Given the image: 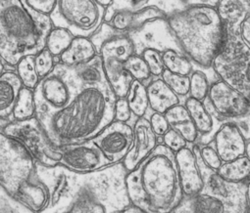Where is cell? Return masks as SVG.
<instances>
[{"label": "cell", "mask_w": 250, "mask_h": 213, "mask_svg": "<svg viewBox=\"0 0 250 213\" xmlns=\"http://www.w3.org/2000/svg\"><path fill=\"white\" fill-rule=\"evenodd\" d=\"M36 170L48 194L42 212L112 213L122 212L131 203L126 187L128 171L122 162L84 173L61 164L36 163Z\"/></svg>", "instance_id": "obj_1"}, {"label": "cell", "mask_w": 250, "mask_h": 213, "mask_svg": "<svg viewBox=\"0 0 250 213\" xmlns=\"http://www.w3.org/2000/svg\"><path fill=\"white\" fill-rule=\"evenodd\" d=\"M114 95L109 84L78 86L60 109L36 112L51 142L57 146L94 138L115 119Z\"/></svg>", "instance_id": "obj_2"}, {"label": "cell", "mask_w": 250, "mask_h": 213, "mask_svg": "<svg viewBox=\"0 0 250 213\" xmlns=\"http://www.w3.org/2000/svg\"><path fill=\"white\" fill-rule=\"evenodd\" d=\"M131 203L145 213L173 212L184 197L175 153L160 144L126 175Z\"/></svg>", "instance_id": "obj_3"}, {"label": "cell", "mask_w": 250, "mask_h": 213, "mask_svg": "<svg viewBox=\"0 0 250 213\" xmlns=\"http://www.w3.org/2000/svg\"><path fill=\"white\" fill-rule=\"evenodd\" d=\"M52 28L50 16L35 10L26 0H0V59L15 70L24 56L45 48Z\"/></svg>", "instance_id": "obj_4"}, {"label": "cell", "mask_w": 250, "mask_h": 213, "mask_svg": "<svg viewBox=\"0 0 250 213\" xmlns=\"http://www.w3.org/2000/svg\"><path fill=\"white\" fill-rule=\"evenodd\" d=\"M168 29L183 53L194 64L210 68L227 38L215 6L196 4L169 14Z\"/></svg>", "instance_id": "obj_5"}, {"label": "cell", "mask_w": 250, "mask_h": 213, "mask_svg": "<svg viewBox=\"0 0 250 213\" xmlns=\"http://www.w3.org/2000/svg\"><path fill=\"white\" fill-rule=\"evenodd\" d=\"M0 185L32 212H42L48 199L36 162L17 141L0 131Z\"/></svg>", "instance_id": "obj_6"}, {"label": "cell", "mask_w": 250, "mask_h": 213, "mask_svg": "<svg viewBox=\"0 0 250 213\" xmlns=\"http://www.w3.org/2000/svg\"><path fill=\"white\" fill-rule=\"evenodd\" d=\"M105 8L95 0H57L49 15L53 27L69 30L74 36H92L103 23Z\"/></svg>", "instance_id": "obj_7"}, {"label": "cell", "mask_w": 250, "mask_h": 213, "mask_svg": "<svg viewBox=\"0 0 250 213\" xmlns=\"http://www.w3.org/2000/svg\"><path fill=\"white\" fill-rule=\"evenodd\" d=\"M2 132L20 143L36 163L44 166L59 164L61 159L59 149L51 142L37 117L12 121Z\"/></svg>", "instance_id": "obj_8"}, {"label": "cell", "mask_w": 250, "mask_h": 213, "mask_svg": "<svg viewBox=\"0 0 250 213\" xmlns=\"http://www.w3.org/2000/svg\"><path fill=\"white\" fill-rule=\"evenodd\" d=\"M250 60V48L239 34H227V38L212 62V68L220 79L235 89L242 85L243 71Z\"/></svg>", "instance_id": "obj_9"}, {"label": "cell", "mask_w": 250, "mask_h": 213, "mask_svg": "<svg viewBox=\"0 0 250 213\" xmlns=\"http://www.w3.org/2000/svg\"><path fill=\"white\" fill-rule=\"evenodd\" d=\"M195 155L203 180L201 193L211 195L221 199L226 206L227 213L249 212L246 197L247 181L234 183L224 179L217 170L206 166L196 153Z\"/></svg>", "instance_id": "obj_10"}, {"label": "cell", "mask_w": 250, "mask_h": 213, "mask_svg": "<svg viewBox=\"0 0 250 213\" xmlns=\"http://www.w3.org/2000/svg\"><path fill=\"white\" fill-rule=\"evenodd\" d=\"M77 87L56 62L53 71L42 77L34 89L36 112L62 108L70 101Z\"/></svg>", "instance_id": "obj_11"}, {"label": "cell", "mask_w": 250, "mask_h": 213, "mask_svg": "<svg viewBox=\"0 0 250 213\" xmlns=\"http://www.w3.org/2000/svg\"><path fill=\"white\" fill-rule=\"evenodd\" d=\"M59 164L76 172H90L112 164L98 146L90 140L58 147Z\"/></svg>", "instance_id": "obj_12"}, {"label": "cell", "mask_w": 250, "mask_h": 213, "mask_svg": "<svg viewBox=\"0 0 250 213\" xmlns=\"http://www.w3.org/2000/svg\"><path fill=\"white\" fill-rule=\"evenodd\" d=\"M167 14L155 5H146L140 9L119 8L105 9L103 22L107 23L119 34L130 35L143 29L146 24L163 20Z\"/></svg>", "instance_id": "obj_13"}, {"label": "cell", "mask_w": 250, "mask_h": 213, "mask_svg": "<svg viewBox=\"0 0 250 213\" xmlns=\"http://www.w3.org/2000/svg\"><path fill=\"white\" fill-rule=\"evenodd\" d=\"M206 99L213 112L222 119L242 118L250 111V105L243 94L222 79L210 85Z\"/></svg>", "instance_id": "obj_14"}, {"label": "cell", "mask_w": 250, "mask_h": 213, "mask_svg": "<svg viewBox=\"0 0 250 213\" xmlns=\"http://www.w3.org/2000/svg\"><path fill=\"white\" fill-rule=\"evenodd\" d=\"M92 141L112 164L121 162L132 146L133 128L127 123L114 120Z\"/></svg>", "instance_id": "obj_15"}, {"label": "cell", "mask_w": 250, "mask_h": 213, "mask_svg": "<svg viewBox=\"0 0 250 213\" xmlns=\"http://www.w3.org/2000/svg\"><path fill=\"white\" fill-rule=\"evenodd\" d=\"M158 136L152 130L149 121L145 117L138 119L133 128V142L126 157L122 160L129 172L145 160L158 146Z\"/></svg>", "instance_id": "obj_16"}, {"label": "cell", "mask_w": 250, "mask_h": 213, "mask_svg": "<svg viewBox=\"0 0 250 213\" xmlns=\"http://www.w3.org/2000/svg\"><path fill=\"white\" fill-rule=\"evenodd\" d=\"M175 156L184 196H190L200 193L203 188V180L193 150L186 147L177 152Z\"/></svg>", "instance_id": "obj_17"}, {"label": "cell", "mask_w": 250, "mask_h": 213, "mask_svg": "<svg viewBox=\"0 0 250 213\" xmlns=\"http://www.w3.org/2000/svg\"><path fill=\"white\" fill-rule=\"evenodd\" d=\"M245 142L240 127L231 122L224 123L214 135V147L222 161H229L244 156Z\"/></svg>", "instance_id": "obj_18"}, {"label": "cell", "mask_w": 250, "mask_h": 213, "mask_svg": "<svg viewBox=\"0 0 250 213\" xmlns=\"http://www.w3.org/2000/svg\"><path fill=\"white\" fill-rule=\"evenodd\" d=\"M59 65L75 86L108 84L103 71L102 60L99 54H97L90 61L78 66L68 67L61 63H59Z\"/></svg>", "instance_id": "obj_19"}, {"label": "cell", "mask_w": 250, "mask_h": 213, "mask_svg": "<svg viewBox=\"0 0 250 213\" xmlns=\"http://www.w3.org/2000/svg\"><path fill=\"white\" fill-rule=\"evenodd\" d=\"M215 8L227 33L239 34L242 23L250 13V0H218Z\"/></svg>", "instance_id": "obj_20"}, {"label": "cell", "mask_w": 250, "mask_h": 213, "mask_svg": "<svg viewBox=\"0 0 250 213\" xmlns=\"http://www.w3.org/2000/svg\"><path fill=\"white\" fill-rule=\"evenodd\" d=\"M103 71L116 98H126L133 77L125 68L124 62L106 55H100Z\"/></svg>", "instance_id": "obj_21"}, {"label": "cell", "mask_w": 250, "mask_h": 213, "mask_svg": "<svg viewBox=\"0 0 250 213\" xmlns=\"http://www.w3.org/2000/svg\"><path fill=\"white\" fill-rule=\"evenodd\" d=\"M23 84L15 70H6L0 75V117L11 119V115Z\"/></svg>", "instance_id": "obj_22"}, {"label": "cell", "mask_w": 250, "mask_h": 213, "mask_svg": "<svg viewBox=\"0 0 250 213\" xmlns=\"http://www.w3.org/2000/svg\"><path fill=\"white\" fill-rule=\"evenodd\" d=\"M178 213H227L224 202L205 193L184 196L180 204L173 210Z\"/></svg>", "instance_id": "obj_23"}, {"label": "cell", "mask_w": 250, "mask_h": 213, "mask_svg": "<svg viewBox=\"0 0 250 213\" xmlns=\"http://www.w3.org/2000/svg\"><path fill=\"white\" fill-rule=\"evenodd\" d=\"M149 106L153 112L165 114L175 105L180 104V97L165 83L162 78L151 80L147 86Z\"/></svg>", "instance_id": "obj_24"}, {"label": "cell", "mask_w": 250, "mask_h": 213, "mask_svg": "<svg viewBox=\"0 0 250 213\" xmlns=\"http://www.w3.org/2000/svg\"><path fill=\"white\" fill-rule=\"evenodd\" d=\"M97 54L98 52L89 37L75 36L69 47L56 58V61L65 66L74 67L90 61Z\"/></svg>", "instance_id": "obj_25"}, {"label": "cell", "mask_w": 250, "mask_h": 213, "mask_svg": "<svg viewBox=\"0 0 250 213\" xmlns=\"http://www.w3.org/2000/svg\"><path fill=\"white\" fill-rule=\"evenodd\" d=\"M170 128L180 133L188 144H194L199 135L192 119L186 108L181 103L170 108L165 114Z\"/></svg>", "instance_id": "obj_26"}, {"label": "cell", "mask_w": 250, "mask_h": 213, "mask_svg": "<svg viewBox=\"0 0 250 213\" xmlns=\"http://www.w3.org/2000/svg\"><path fill=\"white\" fill-rule=\"evenodd\" d=\"M136 51L135 41L129 35L118 34L102 43L98 54L111 56L125 62L134 55Z\"/></svg>", "instance_id": "obj_27"}, {"label": "cell", "mask_w": 250, "mask_h": 213, "mask_svg": "<svg viewBox=\"0 0 250 213\" xmlns=\"http://www.w3.org/2000/svg\"><path fill=\"white\" fill-rule=\"evenodd\" d=\"M186 108L188 109L192 122L199 134H209L214 128V117L204 104V101H199L191 97L186 101Z\"/></svg>", "instance_id": "obj_28"}, {"label": "cell", "mask_w": 250, "mask_h": 213, "mask_svg": "<svg viewBox=\"0 0 250 213\" xmlns=\"http://www.w3.org/2000/svg\"><path fill=\"white\" fill-rule=\"evenodd\" d=\"M217 172L228 181L246 182L250 178V160L242 156L229 161H223Z\"/></svg>", "instance_id": "obj_29"}, {"label": "cell", "mask_w": 250, "mask_h": 213, "mask_svg": "<svg viewBox=\"0 0 250 213\" xmlns=\"http://www.w3.org/2000/svg\"><path fill=\"white\" fill-rule=\"evenodd\" d=\"M132 114L138 119L146 116L149 106L146 86L143 81L133 79L126 96Z\"/></svg>", "instance_id": "obj_30"}, {"label": "cell", "mask_w": 250, "mask_h": 213, "mask_svg": "<svg viewBox=\"0 0 250 213\" xmlns=\"http://www.w3.org/2000/svg\"><path fill=\"white\" fill-rule=\"evenodd\" d=\"M36 117V103L34 90L23 86L19 92L18 99L13 109L11 120L23 121Z\"/></svg>", "instance_id": "obj_31"}, {"label": "cell", "mask_w": 250, "mask_h": 213, "mask_svg": "<svg viewBox=\"0 0 250 213\" xmlns=\"http://www.w3.org/2000/svg\"><path fill=\"white\" fill-rule=\"evenodd\" d=\"M164 67L171 72L183 75H189L192 72V62L182 53L173 48H167L162 51Z\"/></svg>", "instance_id": "obj_32"}, {"label": "cell", "mask_w": 250, "mask_h": 213, "mask_svg": "<svg viewBox=\"0 0 250 213\" xmlns=\"http://www.w3.org/2000/svg\"><path fill=\"white\" fill-rule=\"evenodd\" d=\"M74 37V35L69 30L53 27L47 36L45 47L55 58H58L69 47Z\"/></svg>", "instance_id": "obj_33"}, {"label": "cell", "mask_w": 250, "mask_h": 213, "mask_svg": "<svg viewBox=\"0 0 250 213\" xmlns=\"http://www.w3.org/2000/svg\"><path fill=\"white\" fill-rule=\"evenodd\" d=\"M15 71L23 86L34 90L38 85L41 77L38 74L35 65V55L24 56L17 64Z\"/></svg>", "instance_id": "obj_34"}, {"label": "cell", "mask_w": 250, "mask_h": 213, "mask_svg": "<svg viewBox=\"0 0 250 213\" xmlns=\"http://www.w3.org/2000/svg\"><path fill=\"white\" fill-rule=\"evenodd\" d=\"M152 1V0H149ZM218 0H153V4L162 11H164L167 16L174 12L183 10L188 6L196 4H209L215 6Z\"/></svg>", "instance_id": "obj_35"}, {"label": "cell", "mask_w": 250, "mask_h": 213, "mask_svg": "<svg viewBox=\"0 0 250 213\" xmlns=\"http://www.w3.org/2000/svg\"><path fill=\"white\" fill-rule=\"evenodd\" d=\"M124 64L125 68H126L128 72L131 74L133 79L145 82L152 77L149 68L142 55L135 53L129 59L125 61Z\"/></svg>", "instance_id": "obj_36"}, {"label": "cell", "mask_w": 250, "mask_h": 213, "mask_svg": "<svg viewBox=\"0 0 250 213\" xmlns=\"http://www.w3.org/2000/svg\"><path fill=\"white\" fill-rule=\"evenodd\" d=\"M210 83L207 75L201 71H192L189 74V97L204 101L207 98Z\"/></svg>", "instance_id": "obj_37"}, {"label": "cell", "mask_w": 250, "mask_h": 213, "mask_svg": "<svg viewBox=\"0 0 250 213\" xmlns=\"http://www.w3.org/2000/svg\"><path fill=\"white\" fill-rule=\"evenodd\" d=\"M161 78L179 97H185L189 94V75L174 73L165 69Z\"/></svg>", "instance_id": "obj_38"}, {"label": "cell", "mask_w": 250, "mask_h": 213, "mask_svg": "<svg viewBox=\"0 0 250 213\" xmlns=\"http://www.w3.org/2000/svg\"><path fill=\"white\" fill-rule=\"evenodd\" d=\"M141 55L147 64L151 75L155 77L161 76L165 70L162 59V52L159 49L153 47H146Z\"/></svg>", "instance_id": "obj_39"}, {"label": "cell", "mask_w": 250, "mask_h": 213, "mask_svg": "<svg viewBox=\"0 0 250 213\" xmlns=\"http://www.w3.org/2000/svg\"><path fill=\"white\" fill-rule=\"evenodd\" d=\"M192 150L198 155V157L201 159V160L204 162L206 166L213 170H218V168L222 164V160L212 145H196L194 144L192 147Z\"/></svg>", "instance_id": "obj_40"}, {"label": "cell", "mask_w": 250, "mask_h": 213, "mask_svg": "<svg viewBox=\"0 0 250 213\" xmlns=\"http://www.w3.org/2000/svg\"><path fill=\"white\" fill-rule=\"evenodd\" d=\"M24 204L11 196L0 185V213H31Z\"/></svg>", "instance_id": "obj_41"}, {"label": "cell", "mask_w": 250, "mask_h": 213, "mask_svg": "<svg viewBox=\"0 0 250 213\" xmlns=\"http://www.w3.org/2000/svg\"><path fill=\"white\" fill-rule=\"evenodd\" d=\"M56 64V58L45 47L35 55V65L39 76L42 78L50 73Z\"/></svg>", "instance_id": "obj_42"}, {"label": "cell", "mask_w": 250, "mask_h": 213, "mask_svg": "<svg viewBox=\"0 0 250 213\" xmlns=\"http://www.w3.org/2000/svg\"><path fill=\"white\" fill-rule=\"evenodd\" d=\"M162 141L163 145H165L175 154L180 150L188 147V141L180 133L172 128H169V130L162 136Z\"/></svg>", "instance_id": "obj_43"}, {"label": "cell", "mask_w": 250, "mask_h": 213, "mask_svg": "<svg viewBox=\"0 0 250 213\" xmlns=\"http://www.w3.org/2000/svg\"><path fill=\"white\" fill-rule=\"evenodd\" d=\"M132 118V111L126 98H117L115 102V121L128 123Z\"/></svg>", "instance_id": "obj_44"}, {"label": "cell", "mask_w": 250, "mask_h": 213, "mask_svg": "<svg viewBox=\"0 0 250 213\" xmlns=\"http://www.w3.org/2000/svg\"><path fill=\"white\" fill-rule=\"evenodd\" d=\"M148 121L152 130L158 137H162L170 128L164 114L153 112V114L150 116V119Z\"/></svg>", "instance_id": "obj_45"}, {"label": "cell", "mask_w": 250, "mask_h": 213, "mask_svg": "<svg viewBox=\"0 0 250 213\" xmlns=\"http://www.w3.org/2000/svg\"><path fill=\"white\" fill-rule=\"evenodd\" d=\"M26 1L35 10L50 15L55 8L57 0H26Z\"/></svg>", "instance_id": "obj_46"}, {"label": "cell", "mask_w": 250, "mask_h": 213, "mask_svg": "<svg viewBox=\"0 0 250 213\" xmlns=\"http://www.w3.org/2000/svg\"><path fill=\"white\" fill-rule=\"evenodd\" d=\"M239 35L242 40L246 43V45L250 48V13L242 23L240 27Z\"/></svg>", "instance_id": "obj_47"}, {"label": "cell", "mask_w": 250, "mask_h": 213, "mask_svg": "<svg viewBox=\"0 0 250 213\" xmlns=\"http://www.w3.org/2000/svg\"><path fill=\"white\" fill-rule=\"evenodd\" d=\"M245 86H250V60L247 63L244 71H243V75H242V85L241 87L238 89L240 90L241 88L245 87Z\"/></svg>", "instance_id": "obj_48"}, {"label": "cell", "mask_w": 250, "mask_h": 213, "mask_svg": "<svg viewBox=\"0 0 250 213\" xmlns=\"http://www.w3.org/2000/svg\"><path fill=\"white\" fill-rule=\"evenodd\" d=\"M149 0H130L131 9H140L146 6Z\"/></svg>", "instance_id": "obj_49"}, {"label": "cell", "mask_w": 250, "mask_h": 213, "mask_svg": "<svg viewBox=\"0 0 250 213\" xmlns=\"http://www.w3.org/2000/svg\"><path fill=\"white\" fill-rule=\"evenodd\" d=\"M122 212H124V213H145L144 211H143V209H141L139 206H137L136 204H134V203H130L126 208H125Z\"/></svg>", "instance_id": "obj_50"}, {"label": "cell", "mask_w": 250, "mask_h": 213, "mask_svg": "<svg viewBox=\"0 0 250 213\" xmlns=\"http://www.w3.org/2000/svg\"><path fill=\"white\" fill-rule=\"evenodd\" d=\"M113 1L114 0H95V2L98 4V5H100L101 7H103V8H107V7H109L112 3H113Z\"/></svg>", "instance_id": "obj_51"}, {"label": "cell", "mask_w": 250, "mask_h": 213, "mask_svg": "<svg viewBox=\"0 0 250 213\" xmlns=\"http://www.w3.org/2000/svg\"><path fill=\"white\" fill-rule=\"evenodd\" d=\"M10 122H12V120L9 119V118H1V117H0V131L2 132L3 129L6 127V125Z\"/></svg>", "instance_id": "obj_52"}, {"label": "cell", "mask_w": 250, "mask_h": 213, "mask_svg": "<svg viewBox=\"0 0 250 213\" xmlns=\"http://www.w3.org/2000/svg\"><path fill=\"white\" fill-rule=\"evenodd\" d=\"M239 91L243 94V96L246 98L247 102L250 105V86H245V87L241 88Z\"/></svg>", "instance_id": "obj_53"}, {"label": "cell", "mask_w": 250, "mask_h": 213, "mask_svg": "<svg viewBox=\"0 0 250 213\" xmlns=\"http://www.w3.org/2000/svg\"><path fill=\"white\" fill-rule=\"evenodd\" d=\"M244 156L250 160V140H246V142H245Z\"/></svg>", "instance_id": "obj_54"}, {"label": "cell", "mask_w": 250, "mask_h": 213, "mask_svg": "<svg viewBox=\"0 0 250 213\" xmlns=\"http://www.w3.org/2000/svg\"><path fill=\"white\" fill-rule=\"evenodd\" d=\"M246 197H247V203L249 207V212H250V180L247 181V189H246Z\"/></svg>", "instance_id": "obj_55"}, {"label": "cell", "mask_w": 250, "mask_h": 213, "mask_svg": "<svg viewBox=\"0 0 250 213\" xmlns=\"http://www.w3.org/2000/svg\"><path fill=\"white\" fill-rule=\"evenodd\" d=\"M5 71H6V65L1 59H0V75H1Z\"/></svg>", "instance_id": "obj_56"}]
</instances>
